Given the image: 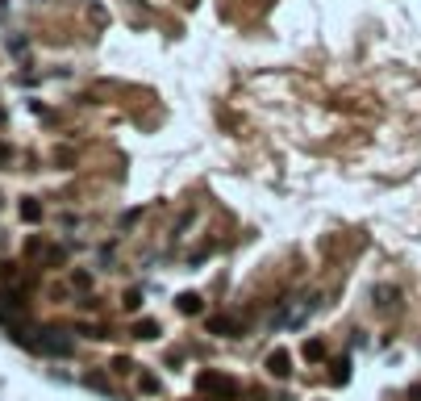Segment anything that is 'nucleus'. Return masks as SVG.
I'll return each mask as SVG.
<instances>
[{
    "label": "nucleus",
    "mask_w": 421,
    "mask_h": 401,
    "mask_svg": "<svg viewBox=\"0 0 421 401\" xmlns=\"http://www.w3.org/2000/svg\"><path fill=\"white\" fill-rule=\"evenodd\" d=\"M175 310L192 318V314H200V310H205V301H200V293H180V297H175Z\"/></svg>",
    "instance_id": "5"
},
{
    "label": "nucleus",
    "mask_w": 421,
    "mask_h": 401,
    "mask_svg": "<svg viewBox=\"0 0 421 401\" xmlns=\"http://www.w3.org/2000/svg\"><path fill=\"white\" fill-rule=\"evenodd\" d=\"M129 335H134V339H142V343H150V339H159V322H150V318H138Z\"/></svg>",
    "instance_id": "6"
},
{
    "label": "nucleus",
    "mask_w": 421,
    "mask_h": 401,
    "mask_svg": "<svg viewBox=\"0 0 421 401\" xmlns=\"http://www.w3.org/2000/svg\"><path fill=\"white\" fill-rule=\"evenodd\" d=\"M21 322H25V301H21L17 293L0 289V326H8V331H21Z\"/></svg>",
    "instance_id": "3"
},
{
    "label": "nucleus",
    "mask_w": 421,
    "mask_h": 401,
    "mask_svg": "<svg viewBox=\"0 0 421 401\" xmlns=\"http://www.w3.org/2000/svg\"><path fill=\"white\" fill-rule=\"evenodd\" d=\"M138 389H142V393H154V389H159V381H154L150 372H138Z\"/></svg>",
    "instance_id": "11"
},
{
    "label": "nucleus",
    "mask_w": 421,
    "mask_h": 401,
    "mask_svg": "<svg viewBox=\"0 0 421 401\" xmlns=\"http://www.w3.org/2000/svg\"><path fill=\"white\" fill-rule=\"evenodd\" d=\"M196 393H209V398L230 401L234 393H238V385H234L230 377H221V372H196Z\"/></svg>",
    "instance_id": "2"
},
{
    "label": "nucleus",
    "mask_w": 421,
    "mask_h": 401,
    "mask_svg": "<svg viewBox=\"0 0 421 401\" xmlns=\"http://www.w3.org/2000/svg\"><path fill=\"white\" fill-rule=\"evenodd\" d=\"M29 343H33V351H42V356H54V360H67V356L75 351V339H71L67 331H58V326H46V331H38Z\"/></svg>",
    "instance_id": "1"
},
{
    "label": "nucleus",
    "mask_w": 421,
    "mask_h": 401,
    "mask_svg": "<svg viewBox=\"0 0 421 401\" xmlns=\"http://www.w3.org/2000/svg\"><path fill=\"white\" fill-rule=\"evenodd\" d=\"M21 218H25V222H42V205H38L33 197H25V201H21Z\"/></svg>",
    "instance_id": "9"
},
{
    "label": "nucleus",
    "mask_w": 421,
    "mask_h": 401,
    "mask_svg": "<svg viewBox=\"0 0 421 401\" xmlns=\"http://www.w3.org/2000/svg\"><path fill=\"white\" fill-rule=\"evenodd\" d=\"M209 331H213V335H238L242 322H238V318H209Z\"/></svg>",
    "instance_id": "7"
},
{
    "label": "nucleus",
    "mask_w": 421,
    "mask_h": 401,
    "mask_svg": "<svg viewBox=\"0 0 421 401\" xmlns=\"http://www.w3.org/2000/svg\"><path fill=\"white\" fill-rule=\"evenodd\" d=\"M267 372H271L276 381H284V377H292V356H288L284 347H276V351L267 356Z\"/></svg>",
    "instance_id": "4"
},
{
    "label": "nucleus",
    "mask_w": 421,
    "mask_h": 401,
    "mask_svg": "<svg viewBox=\"0 0 421 401\" xmlns=\"http://www.w3.org/2000/svg\"><path fill=\"white\" fill-rule=\"evenodd\" d=\"M71 285H75V289H88V285H92V276H88V272H71Z\"/></svg>",
    "instance_id": "13"
},
{
    "label": "nucleus",
    "mask_w": 421,
    "mask_h": 401,
    "mask_svg": "<svg viewBox=\"0 0 421 401\" xmlns=\"http://www.w3.org/2000/svg\"><path fill=\"white\" fill-rule=\"evenodd\" d=\"M113 372H121V377L134 372V360H129V356H117V360H113Z\"/></svg>",
    "instance_id": "12"
},
{
    "label": "nucleus",
    "mask_w": 421,
    "mask_h": 401,
    "mask_svg": "<svg viewBox=\"0 0 421 401\" xmlns=\"http://www.w3.org/2000/svg\"><path fill=\"white\" fill-rule=\"evenodd\" d=\"M121 305H125V310H138V305H142V293H125V301H121Z\"/></svg>",
    "instance_id": "14"
},
{
    "label": "nucleus",
    "mask_w": 421,
    "mask_h": 401,
    "mask_svg": "<svg viewBox=\"0 0 421 401\" xmlns=\"http://www.w3.org/2000/svg\"><path fill=\"white\" fill-rule=\"evenodd\" d=\"M351 381V360H338L334 364V385H347Z\"/></svg>",
    "instance_id": "10"
},
{
    "label": "nucleus",
    "mask_w": 421,
    "mask_h": 401,
    "mask_svg": "<svg viewBox=\"0 0 421 401\" xmlns=\"http://www.w3.org/2000/svg\"><path fill=\"white\" fill-rule=\"evenodd\" d=\"M301 356H305L309 364H321V360H326V343H321V339H305V347H301Z\"/></svg>",
    "instance_id": "8"
},
{
    "label": "nucleus",
    "mask_w": 421,
    "mask_h": 401,
    "mask_svg": "<svg viewBox=\"0 0 421 401\" xmlns=\"http://www.w3.org/2000/svg\"><path fill=\"white\" fill-rule=\"evenodd\" d=\"M409 398H413V401H421V385H413V389H409Z\"/></svg>",
    "instance_id": "15"
}]
</instances>
